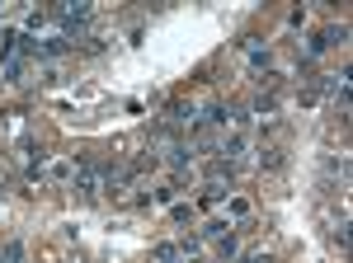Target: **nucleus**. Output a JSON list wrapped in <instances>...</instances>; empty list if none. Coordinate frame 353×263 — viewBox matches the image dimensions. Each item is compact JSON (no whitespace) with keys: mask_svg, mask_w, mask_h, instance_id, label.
Masks as SVG:
<instances>
[{"mask_svg":"<svg viewBox=\"0 0 353 263\" xmlns=\"http://www.w3.org/2000/svg\"><path fill=\"white\" fill-rule=\"evenodd\" d=\"M48 14H52L57 24H61V38H71V33H76V28H85V24H90V14H94V10H90V5H85V0H76V5H71V0H66V5H52V10H48Z\"/></svg>","mask_w":353,"mask_h":263,"instance_id":"obj_1","label":"nucleus"},{"mask_svg":"<svg viewBox=\"0 0 353 263\" xmlns=\"http://www.w3.org/2000/svg\"><path fill=\"white\" fill-rule=\"evenodd\" d=\"M349 76H353L349 66H339V76H330V85H325L330 94L339 99V108H349Z\"/></svg>","mask_w":353,"mask_h":263,"instance_id":"obj_2","label":"nucleus"},{"mask_svg":"<svg viewBox=\"0 0 353 263\" xmlns=\"http://www.w3.org/2000/svg\"><path fill=\"white\" fill-rule=\"evenodd\" d=\"M165 118H170V127H193V123H198V108L193 104H170Z\"/></svg>","mask_w":353,"mask_h":263,"instance_id":"obj_3","label":"nucleus"},{"mask_svg":"<svg viewBox=\"0 0 353 263\" xmlns=\"http://www.w3.org/2000/svg\"><path fill=\"white\" fill-rule=\"evenodd\" d=\"M203 123H208V127H226V123H231V108L221 104V99H217V104H208V108H203Z\"/></svg>","mask_w":353,"mask_h":263,"instance_id":"obj_4","label":"nucleus"},{"mask_svg":"<svg viewBox=\"0 0 353 263\" xmlns=\"http://www.w3.org/2000/svg\"><path fill=\"white\" fill-rule=\"evenodd\" d=\"M245 56H250V66H254V71H259V66H264V71H269V48H259V43H254V38H245Z\"/></svg>","mask_w":353,"mask_h":263,"instance_id":"obj_5","label":"nucleus"},{"mask_svg":"<svg viewBox=\"0 0 353 263\" xmlns=\"http://www.w3.org/2000/svg\"><path fill=\"white\" fill-rule=\"evenodd\" d=\"M0 263H24V240H5L0 244Z\"/></svg>","mask_w":353,"mask_h":263,"instance_id":"obj_6","label":"nucleus"},{"mask_svg":"<svg viewBox=\"0 0 353 263\" xmlns=\"http://www.w3.org/2000/svg\"><path fill=\"white\" fill-rule=\"evenodd\" d=\"M221 198H226V179H212V184L203 188V198H198V202H203V207H212V202H221Z\"/></svg>","mask_w":353,"mask_h":263,"instance_id":"obj_7","label":"nucleus"},{"mask_svg":"<svg viewBox=\"0 0 353 263\" xmlns=\"http://www.w3.org/2000/svg\"><path fill=\"white\" fill-rule=\"evenodd\" d=\"M221 235H231V221H212V226H208L198 240H221Z\"/></svg>","mask_w":353,"mask_h":263,"instance_id":"obj_8","label":"nucleus"},{"mask_svg":"<svg viewBox=\"0 0 353 263\" xmlns=\"http://www.w3.org/2000/svg\"><path fill=\"white\" fill-rule=\"evenodd\" d=\"M217 254H221V259H236V235H221L217 240Z\"/></svg>","mask_w":353,"mask_h":263,"instance_id":"obj_9","label":"nucleus"},{"mask_svg":"<svg viewBox=\"0 0 353 263\" xmlns=\"http://www.w3.org/2000/svg\"><path fill=\"white\" fill-rule=\"evenodd\" d=\"M5 76H10V80L24 76V56H10V61H5Z\"/></svg>","mask_w":353,"mask_h":263,"instance_id":"obj_10","label":"nucleus"},{"mask_svg":"<svg viewBox=\"0 0 353 263\" xmlns=\"http://www.w3.org/2000/svg\"><path fill=\"white\" fill-rule=\"evenodd\" d=\"M241 263H273L269 254H259V249H250V254H241Z\"/></svg>","mask_w":353,"mask_h":263,"instance_id":"obj_11","label":"nucleus"}]
</instances>
